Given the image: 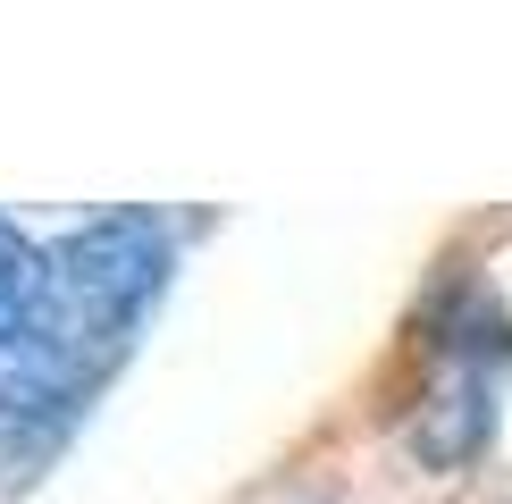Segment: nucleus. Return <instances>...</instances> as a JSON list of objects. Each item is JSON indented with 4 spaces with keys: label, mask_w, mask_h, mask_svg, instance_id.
<instances>
[{
    "label": "nucleus",
    "mask_w": 512,
    "mask_h": 504,
    "mask_svg": "<svg viewBox=\"0 0 512 504\" xmlns=\"http://www.w3.org/2000/svg\"><path fill=\"white\" fill-rule=\"evenodd\" d=\"M168 269L177 227L160 210H101L42 244L34 320L0 345V420H68L152 320Z\"/></svg>",
    "instance_id": "f257e3e1"
},
{
    "label": "nucleus",
    "mask_w": 512,
    "mask_h": 504,
    "mask_svg": "<svg viewBox=\"0 0 512 504\" xmlns=\"http://www.w3.org/2000/svg\"><path fill=\"white\" fill-rule=\"evenodd\" d=\"M34 236H26V227H17V219H0V261H9V252H26Z\"/></svg>",
    "instance_id": "7ed1b4c3"
},
{
    "label": "nucleus",
    "mask_w": 512,
    "mask_h": 504,
    "mask_svg": "<svg viewBox=\"0 0 512 504\" xmlns=\"http://www.w3.org/2000/svg\"><path fill=\"white\" fill-rule=\"evenodd\" d=\"M512 370V320L496 303H462V320L437 336V378L412 412V446L437 462V471H462L487 429H496V395Z\"/></svg>",
    "instance_id": "f03ea898"
}]
</instances>
